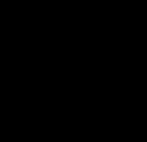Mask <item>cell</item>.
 <instances>
[]
</instances>
